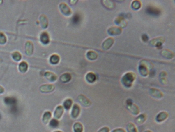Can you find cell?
I'll return each mask as SVG.
<instances>
[{
	"label": "cell",
	"mask_w": 175,
	"mask_h": 132,
	"mask_svg": "<svg viewBox=\"0 0 175 132\" xmlns=\"http://www.w3.org/2000/svg\"><path fill=\"white\" fill-rule=\"evenodd\" d=\"M134 74H135L131 72H128L123 76L122 78V83L123 84L127 87L131 86L132 83L135 80Z\"/></svg>",
	"instance_id": "6da1fadb"
},
{
	"label": "cell",
	"mask_w": 175,
	"mask_h": 132,
	"mask_svg": "<svg viewBox=\"0 0 175 132\" xmlns=\"http://www.w3.org/2000/svg\"><path fill=\"white\" fill-rule=\"evenodd\" d=\"M64 112V108L63 106L62 105H59L56 107L54 113V119L59 120L62 117L63 114Z\"/></svg>",
	"instance_id": "7a4b0ae2"
},
{
	"label": "cell",
	"mask_w": 175,
	"mask_h": 132,
	"mask_svg": "<svg viewBox=\"0 0 175 132\" xmlns=\"http://www.w3.org/2000/svg\"><path fill=\"white\" fill-rule=\"evenodd\" d=\"M78 100L82 105L84 107H89L91 105V103L89 99H87L85 96L83 95H81L78 96Z\"/></svg>",
	"instance_id": "3957f363"
},
{
	"label": "cell",
	"mask_w": 175,
	"mask_h": 132,
	"mask_svg": "<svg viewBox=\"0 0 175 132\" xmlns=\"http://www.w3.org/2000/svg\"><path fill=\"white\" fill-rule=\"evenodd\" d=\"M54 88L55 86L54 85L44 84L40 87V90L43 93H48L54 91Z\"/></svg>",
	"instance_id": "277c9868"
},
{
	"label": "cell",
	"mask_w": 175,
	"mask_h": 132,
	"mask_svg": "<svg viewBox=\"0 0 175 132\" xmlns=\"http://www.w3.org/2000/svg\"><path fill=\"white\" fill-rule=\"evenodd\" d=\"M80 113H81V108L80 106H79L78 104H74L73 106L72 110H71V117L74 119L77 118L80 115Z\"/></svg>",
	"instance_id": "5b68a950"
},
{
	"label": "cell",
	"mask_w": 175,
	"mask_h": 132,
	"mask_svg": "<svg viewBox=\"0 0 175 132\" xmlns=\"http://www.w3.org/2000/svg\"><path fill=\"white\" fill-rule=\"evenodd\" d=\"M61 11L65 16H69L71 15V11L69 7L64 3H61L59 6Z\"/></svg>",
	"instance_id": "8992f818"
},
{
	"label": "cell",
	"mask_w": 175,
	"mask_h": 132,
	"mask_svg": "<svg viewBox=\"0 0 175 132\" xmlns=\"http://www.w3.org/2000/svg\"><path fill=\"white\" fill-rule=\"evenodd\" d=\"M169 117V114L165 112H161L159 113L157 116H156V121L158 123H161L164 121L165 120Z\"/></svg>",
	"instance_id": "52a82bcc"
},
{
	"label": "cell",
	"mask_w": 175,
	"mask_h": 132,
	"mask_svg": "<svg viewBox=\"0 0 175 132\" xmlns=\"http://www.w3.org/2000/svg\"><path fill=\"white\" fill-rule=\"evenodd\" d=\"M127 108L132 115H135V116L138 115L139 113L140 112L138 106H137L136 105L134 104L133 103L130 104V105H128Z\"/></svg>",
	"instance_id": "ba28073f"
},
{
	"label": "cell",
	"mask_w": 175,
	"mask_h": 132,
	"mask_svg": "<svg viewBox=\"0 0 175 132\" xmlns=\"http://www.w3.org/2000/svg\"><path fill=\"white\" fill-rule=\"evenodd\" d=\"M25 53L28 55H31L33 52V44L31 41H27L25 44Z\"/></svg>",
	"instance_id": "9c48e42d"
},
{
	"label": "cell",
	"mask_w": 175,
	"mask_h": 132,
	"mask_svg": "<svg viewBox=\"0 0 175 132\" xmlns=\"http://www.w3.org/2000/svg\"><path fill=\"white\" fill-rule=\"evenodd\" d=\"M146 12L147 13L152 16H157L159 15L160 13V11L159 9L158 8H156L155 7L153 6H149L146 9Z\"/></svg>",
	"instance_id": "30bf717a"
},
{
	"label": "cell",
	"mask_w": 175,
	"mask_h": 132,
	"mask_svg": "<svg viewBox=\"0 0 175 132\" xmlns=\"http://www.w3.org/2000/svg\"><path fill=\"white\" fill-rule=\"evenodd\" d=\"M52 113L50 111H46L44 113L43 117H42V121L44 124H47L50 122L51 118H52Z\"/></svg>",
	"instance_id": "8fae6325"
},
{
	"label": "cell",
	"mask_w": 175,
	"mask_h": 132,
	"mask_svg": "<svg viewBox=\"0 0 175 132\" xmlns=\"http://www.w3.org/2000/svg\"><path fill=\"white\" fill-rule=\"evenodd\" d=\"M114 42V40L112 38H108L104 41V42L102 44V47L104 50H108L112 46Z\"/></svg>",
	"instance_id": "7c38bea8"
},
{
	"label": "cell",
	"mask_w": 175,
	"mask_h": 132,
	"mask_svg": "<svg viewBox=\"0 0 175 132\" xmlns=\"http://www.w3.org/2000/svg\"><path fill=\"white\" fill-rule=\"evenodd\" d=\"M40 22L41 24V26L42 28H47L48 25V21L47 18L46 16L44 15H42L40 17Z\"/></svg>",
	"instance_id": "4fadbf2b"
},
{
	"label": "cell",
	"mask_w": 175,
	"mask_h": 132,
	"mask_svg": "<svg viewBox=\"0 0 175 132\" xmlns=\"http://www.w3.org/2000/svg\"><path fill=\"white\" fill-rule=\"evenodd\" d=\"M150 93L153 97L157 99H161L163 96V94L160 90H158L157 89H154V88H151V89Z\"/></svg>",
	"instance_id": "5bb4252c"
},
{
	"label": "cell",
	"mask_w": 175,
	"mask_h": 132,
	"mask_svg": "<svg viewBox=\"0 0 175 132\" xmlns=\"http://www.w3.org/2000/svg\"><path fill=\"white\" fill-rule=\"evenodd\" d=\"M45 76L47 80L50 82H54L57 79L56 75L52 72H46L45 73Z\"/></svg>",
	"instance_id": "9a60e30c"
},
{
	"label": "cell",
	"mask_w": 175,
	"mask_h": 132,
	"mask_svg": "<svg viewBox=\"0 0 175 132\" xmlns=\"http://www.w3.org/2000/svg\"><path fill=\"white\" fill-rule=\"evenodd\" d=\"M73 131L74 132H83L84 131L83 126L79 122H75L73 125Z\"/></svg>",
	"instance_id": "2e32d148"
},
{
	"label": "cell",
	"mask_w": 175,
	"mask_h": 132,
	"mask_svg": "<svg viewBox=\"0 0 175 132\" xmlns=\"http://www.w3.org/2000/svg\"><path fill=\"white\" fill-rule=\"evenodd\" d=\"M126 130V132H138L136 126L132 122H130L127 124Z\"/></svg>",
	"instance_id": "e0dca14e"
},
{
	"label": "cell",
	"mask_w": 175,
	"mask_h": 132,
	"mask_svg": "<svg viewBox=\"0 0 175 132\" xmlns=\"http://www.w3.org/2000/svg\"><path fill=\"white\" fill-rule=\"evenodd\" d=\"M108 32L110 35H116L121 34L122 32V29L118 27H112L109 28Z\"/></svg>",
	"instance_id": "ac0fdd59"
},
{
	"label": "cell",
	"mask_w": 175,
	"mask_h": 132,
	"mask_svg": "<svg viewBox=\"0 0 175 132\" xmlns=\"http://www.w3.org/2000/svg\"><path fill=\"white\" fill-rule=\"evenodd\" d=\"M40 40L41 42L44 44H46L49 43L50 42V37L49 35L46 32H44L42 33L40 37Z\"/></svg>",
	"instance_id": "d6986e66"
},
{
	"label": "cell",
	"mask_w": 175,
	"mask_h": 132,
	"mask_svg": "<svg viewBox=\"0 0 175 132\" xmlns=\"http://www.w3.org/2000/svg\"><path fill=\"white\" fill-rule=\"evenodd\" d=\"M146 115L144 114H142L138 116L136 118V122L138 124H142L146 120Z\"/></svg>",
	"instance_id": "ffe728a7"
},
{
	"label": "cell",
	"mask_w": 175,
	"mask_h": 132,
	"mask_svg": "<svg viewBox=\"0 0 175 132\" xmlns=\"http://www.w3.org/2000/svg\"><path fill=\"white\" fill-rule=\"evenodd\" d=\"M71 75L68 73H66L61 76L60 80L62 82L67 83L71 80Z\"/></svg>",
	"instance_id": "44dd1931"
},
{
	"label": "cell",
	"mask_w": 175,
	"mask_h": 132,
	"mask_svg": "<svg viewBox=\"0 0 175 132\" xmlns=\"http://www.w3.org/2000/svg\"><path fill=\"white\" fill-rule=\"evenodd\" d=\"M19 69L20 71L22 73L25 72L28 69L27 63H26L25 61H22L19 64Z\"/></svg>",
	"instance_id": "7402d4cb"
},
{
	"label": "cell",
	"mask_w": 175,
	"mask_h": 132,
	"mask_svg": "<svg viewBox=\"0 0 175 132\" xmlns=\"http://www.w3.org/2000/svg\"><path fill=\"white\" fill-rule=\"evenodd\" d=\"M73 101L70 99H67L64 101L63 103V107L66 110H69L71 108V106H73Z\"/></svg>",
	"instance_id": "603a6c76"
},
{
	"label": "cell",
	"mask_w": 175,
	"mask_h": 132,
	"mask_svg": "<svg viewBox=\"0 0 175 132\" xmlns=\"http://www.w3.org/2000/svg\"><path fill=\"white\" fill-rule=\"evenodd\" d=\"M86 78L87 82L92 83L94 82L95 81L96 79V76L95 74L92 73V72H89L87 74Z\"/></svg>",
	"instance_id": "cb8c5ba5"
},
{
	"label": "cell",
	"mask_w": 175,
	"mask_h": 132,
	"mask_svg": "<svg viewBox=\"0 0 175 132\" xmlns=\"http://www.w3.org/2000/svg\"><path fill=\"white\" fill-rule=\"evenodd\" d=\"M60 61V57L58 55L54 54L50 58V62L52 64H56Z\"/></svg>",
	"instance_id": "d4e9b609"
},
{
	"label": "cell",
	"mask_w": 175,
	"mask_h": 132,
	"mask_svg": "<svg viewBox=\"0 0 175 132\" xmlns=\"http://www.w3.org/2000/svg\"><path fill=\"white\" fill-rule=\"evenodd\" d=\"M87 56L88 59L91 60H95L97 58L98 55L96 52L93 51H89L87 54Z\"/></svg>",
	"instance_id": "484cf974"
},
{
	"label": "cell",
	"mask_w": 175,
	"mask_h": 132,
	"mask_svg": "<svg viewBox=\"0 0 175 132\" xmlns=\"http://www.w3.org/2000/svg\"><path fill=\"white\" fill-rule=\"evenodd\" d=\"M12 57L13 59L17 61H20L22 58V56L21 54L19 52H17V51L13 52V53L12 54Z\"/></svg>",
	"instance_id": "4316f807"
},
{
	"label": "cell",
	"mask_w": 175,
	"mask_h": 132,
	"mask_svg": "<svg viewBox=\"0 0 175 132\" xmlns=\"http://www.w3.org/2000/svg\"><path fill=\"white\" fill-rule=\"evenodd\" d=\"M80 21H81V16L78 13L75 14L72 19V21L75 24H78L80 22Z\"/></svg>",
	"instance_id": "83f0119b"
},
{
	"label": "cell",
	"mask_w": 175,
	"mask_h": 132,
	"mask_svg": "<svg viewBox=\"0 0 175 132\" xmlns=\"http://www.w3.org/2000/svg\"><path fill=\"white\" fill-rule=\"evenodd\" d=\"M50 126L52 127V128H56L58 127L59 126V122L58 120L56 119H52V120H50Z\"/></svg>",
	"instance_id": "f1b7e54d"
},
{
	"label": "cell",
	"mask_w": 175,
	"mask_h": 132,
	"mask_svg": "<svg viewBox=\"0 0 175 132\" xmlns=\"http://www.w3.org/2000/svg\"><path fill=\"white\" fill-rule=\"evenodd\" d=\"M139 70H140V72L141 74L143 76H146L148 74V71H147V69L144 66H141L140 67H139Z\"/></svg>",
	"instance_id": "f546056e"
},
{
	"label": "cell",
	"mask_w": 175,
	"mask_h": 132,
	"mask_svg": "<svg viewBox=\"0 0 175 132\" xmlns=\"http://www.w3.org/2000/svg\"><path fill=\"white\" fill-rule=\"evenodd\" d=\"M6 37L5 35L2 32H0V44H4L6 42Z\"/></svg>",
	"instance_id": "4dcf8cb0"
},
{
	"label": "cell",
	"mask_w": 175,
	"mask_h": 132,
	"mask_svg": "<svg viewBox=\"0 0 175 132\" xmlns=\"http://www.w3.org/2000/svg\"><path fill=\"white\" fill-rule=\"evenodd\" d=\"M141 7V3L139 1H134L132 3V7L135 9H138Z\"/></svg>",
	"instance_id": "1f68e13d"
},
{
	"label": "cell",
	"mask_w": 175,
	"mask_h": 132,
	"mask_svg": "<svg viewBox=\"0 0 175 132\" xmlns=\"http://www.w3.org/2000/svg\"><path fill=\"white\" fill-rule=\"evenodd\" d=\"M16 100L14 99L13 98L11 97H7L5 99V102L7 104H12L15 103Z\"/></svg>",
	"instance_id": "d6a6232c"
},
{
	"label": "cell",
	"mask_w": 175,
	"mask_h": 132,
	"mask_svg": "<svg viewBox=\"0 0 175 132\" xmlns=\"http://www.w3.org/2000/svg\"><path fill=\"white\" fill-rule=\"evenodd\" d=\"M110 129L107 126H104L103 128H101L97 132H109Z\"/></svg>",
	"instance_id": "836d02e7"
},
{
	"label": "cell",
	"mask_w": 175,
	"mask_h": 132,
	"mask_svg": "<svg viewBox=\"0 0 175 132\" xmlns=\"http://www.w3.org/2000/svg\"><path fill=\"white\" fill-rule=\"evenodd\" d=\"M111 132H126L125 130L122 128H117L114 130H112Z\"/></svg>",
	"instance_id": "e575fe53"
},
{
	"label": "cell",
	"mask_w": 175,
	"mask_h": 132,
	"mask_svg": "<svg viewBox=\"0 0 175 132\" xmlns=\"http://www.w3.org/2000/svg\"><path fill=\"white\" fill-rule=\"evenodd\" d=\"M148 39H149L148 36L146 34H143L142 36V39L143 41L146 42V41H147L148 40Z\"/></svg>",
	"instance_id": "d590c367"
},
{
	"label": "cell",
	"mask_w": 175,
	"mask_h": 132,
	"mask_svg": "<svg viewBox=\"0 0 175 132\" xmlns=\"http://www.w3.org/2000/svg\"><path fill=\"white\" fill-rule=\"evenodd\" d=\"M126 104H127V106L128 105H130V104H132V100L130 99H128V100L126 101Z\"/></svg>",
	"instance_id": "8d00e7d4"
},
{
	"label": "cell",
	"mask_w": 175,
	"mask_h": 132,
	"mask_svg": "<svg viewBox=\"0 0 175 132\" xmlns=\"http://www.w3.org/2000/svg\"><path fill=\"white\" fill-rule=\"evenodd\" d=\"M5 89L2 86H0V94H2L4 92Z\"/></svg>",
	"instance_id": "74e56055"
},
{
	"label": "cell",
	"mask_w": 175,
	"mask_h": 132,
	"mask_svg": "<svg viewBox=\"0 0 175 132\" xmlns=\"http://www.w3.org/2000/svg\"><path fill=\"white\" fill-rule=\"evenodd\" d=\"M52 132H63L62 131H61L60 130H56V131H53Z\"/></svg>",
	"instance_id": "f35d334b"
},
{
	"label": "cell",
	"mask_w": 175,
	"mask_h": 132,
	"mask_svg": "<svg viewBox=\"0 0 175 132\" xmlns=\"http://www.w3.org/2000/svg\"><path fill=\"white\" fill-rule=\"evenodd\" d=\"M144 132H152V131H151V130H146V131H144Z\"/></svg>",
	"instance_id": "ab89813d"
}]
</instances>
